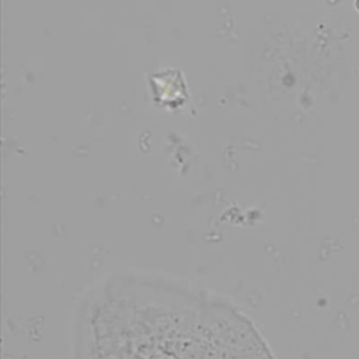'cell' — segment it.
Masks as SVG:
<instances>
[{"label":"cell","instance_id":"obj_2","mask_svg":"<svg viewBox=\"0 0 359 359\" xmlns=\"http://www.w3.org/2000/svg\"><path fill=\"white\" fill-rule=\"evenodd\" d=\"M355 7H356V10L359 11V0H355Z\"/></svg>","mask_w":359,"mask_h":359},{"label":"cell","instance_id":"obj_1","mask_svg":"<svg viewBox=\"0 0 359 359\" xmlns=\"http://www.w3.org/2000/svg\"><path fill=\"white\" fill-rule=\"evenodd\" d=\"M76 359H272L233 306L174 282L115 276L81 310Z\"/></svg>","mask_w":359,"mask_h":359}]
</instances>
